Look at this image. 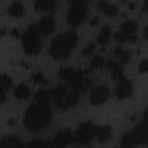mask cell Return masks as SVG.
I'll list each match as a JSON object with an SVG mask.
<instances>
[{
    "label": "cell",
    "mask_w": 148,
    "mask_h": 148,
    "mask_svg": "<svg viewBox=\"0 0 148 148\" xmlns=\"http://www.w3.org/2000/svg\"><path fill=\"white\" fill-rule=\"evenodd\" d=\"M2 147H12V148H21L24 146V143L16 136H8V138H5L1 143H0Z\"/></svg>",
    "instance_id": "ac0fdd59"
},
{
    "label": "cell",
    "mask_w": 148,
    "mask_h": 148,
    "mask_svg": "<svg viewBox=\"0 0 148 148\" xmlns=\"http://www.w3.org/2000/svg\"><path fill=\"white\" fill-rule=\"evenodd\" d=\"M31 80H32L35 83H38V84H47V80H45L44 76H43V74L39 73V72H38V73H35V74L32 75Z\"/></svg>",
    "instance_id": "f1b7e54d"
},
{
    "label": "cell",
    "mask_w": 148,
    "mask_h": 148,
    "mask_svg": "<svg viewBox=\"0 0 148 148\" xmlns=\"http://www.w3.org/2000/svg\"><path fill=\"white\" fill-rule=\"evenodd\" d=\"M128 7H130V9H133V8H134V3H130Z\"/></svg>",
    "instance_id": "74e56055"
},
{
    "label": "cell",
    "mask_w": 148,
    "mask_h": 148,
    "mask_svg": "<svg viewBox=\"0 0 148 148\" xmlns=\"http://www.w3.org/2000/svg\"><path fill=\"white\" fill-rule=\"evenodd\" d=\"M109 97V88L104 84L95 87L90 92V103L92 105L103 104Z\"/></svg>",
    "instance_id": "9c48e42d"
},
{
    "label": "cell",
    "mask_w": 148,
    "mask_h": 148,
    "mask_svg": "<svg viewBox=\"0 0 148 148\" xmlns=\"http://www.w3.org/2000/svg\"><path fill=\"white\" fill-rule=\"evenodd\" d=\"M95 136H97L98 141L101 142H105L109 141L112 138V132H111V127L108 125L101 126V127H96V134Z\"/></svg>",
    "instance_id": "5bb4252c"
},
{
    "label": "cell",
    "mask_w": 148,
    "mask_h": 148,
    "mask_svg": "<svg viewBox=\"0 0 148 148\" xmlns=\"http://www.w3.org/2000/svg\"><path fill=\"white\" fill-rule=\"evenodd\" d=\"M36 27H37L40 35L47 36L54 30L56 24H54V21L52 18V16H44L39 20V22L36 24Z\"/></svg>",
    "instance_id": "8fae6325"
},
{
    "label": "cell",
    "mask_w": 148,
    "mask_h": 148,
    "mask_svg": "<svg viewBox=\"0 0 148 148\" xmlns=\"http://www.w3.org/2000/svg\"><path fill=\"white\" fill-rule=\"evenodd\" d=\"M114 53H116V56L118 57L119 62H120L121 65H125V64H127V62L130 61V58H131L130 52L126 51V50H124L121 46H117L116 50H114Z\"/></svg>",
    "instance_id": "7402d4cb"
},
{
    "label": "cell",
    "mask_w": 148,
    "mask_h": 148,
    "mask_svg": "<svg viewBox=\"0 0 148 148\" xmlns=\"http://www.w3.org/2000/svg\"><path fill=\"white\" fill-rule=\"evenodd\" d=\"M88 14V8L84 3L82 5H73L67 13V21L72 27H79L82 22H84Z\"/></svg>",
    "instance_id": "8992f818"
},
{
    "label": "cell",
    "mask_w": 148,
    "mask_h": 148,
    "mask_svg": "<svg viewBox=\"0 0 148 148\" xmlns=\"http://www.w3.org/2000/svg\"><path fill=\"white\" fill-rule=\"evenodd\" d=\"M145 10L148 13V0H145Z\"/></svg>",
    "instance_id": "d590c367"
},
{
    "label": "cell",
    "mask_w": 148,
    "mask_h": 148,
    "mask_svg": "<svg viewBox=\"0 0 148 148\" xmlns=\"http://www.w3.org/2000/svg\"><path fill=\"white\" fill-rule=\"evenodd\" d=\"M22 45L28 56H36L40 52L42 39L36 25H30L22 36Z\"/></svg>",
    "instance_id": "277c9868"
},
{
    "label": "cell",
    "mask_w": 148,
    "mask_h": 148,
    "mask_svg": "<svg viewBox=\"0 0 148 148\" xmlns=\"http://www.w3.org/2000/svg\"><path fill=\"white\" fill-rule=\"evenodd\" d=\"M23 12H24V8H23L22 3L18 1L12 2L10 6L8 7V13L14 17H21L23 15Z\"/></svg>",
    "instance_id": "ffe728a7"
},
{
    "label": "cell",
    "mask_w": 148,
    "mask_h": 148,
    "mask_svg": "<svg viewBox=\"0 0 148 148\" xmlns=\"http://www.w3.org/2000/svg\"><path fill=\"white\" fill-rule=\"evenodd\" d=\"M30 95L29 88L24 84V83H20L18 86H16L15 90H14V96L17 99H27Z\"/></svg>",
    "instance_id": "d6986e66"
},
{
    "label": "cell",
    "mask_w": 148,
    "mask_h": 148,
    "mask_svg": "<svg viewBox=\"0 0 148 148\" xmlns=\"http://www.w3.org/2000/svg\"><path fill=\"white\" fill-rule=\"evenodd\" d=\"M79 99H80V94L75 90H72V91H68L61 99L56 101L54 103H56L57 109H59L61 111H65L68 108H72L74 105H76Z\"/></svg>",
    "instance_id": "ba28073f"
},
{
    "label": "cell",
    "mask_w": 148,
    "mask_h": 148,
    "mask_svg": "<svg viewBox=\"0 0 148 148\" xmlns=\"http://www.w3.org/2000/svg\"><path fill=\"white\" fill-rule=\"evenodd\" d=\"M110 37H111V28L109 25H105L102 28L101 32L98 34V37H97V42L98 44L101 45H105L109 40H110Z\"/></svg>",
    "instance_id": "44dd1931"
},
{
    "label": "cell",
    "mask_w": 148,
    "mask_h": 148,
    "mask_svg": "<svg viewBox=\"0 0 148 148\" xmlns=\"http://www.w3.org/2000/svg\"><path fill=\"white\" fill-rule=\"evenodd\" d=\"M103 65H104V60L102 57H99V56L92 57V59L90 61V68H99Z\"/></svg>",
    "instance_id": "4316f807"
},
{
    "label": "cell",
    "mask_w": 148,
    "mask_h": 148,
    "mask_svg": "<svg viewBox=\"0 0 148 148\" xmlns=\"http://www.w3.org/2000/svg\"><path fill=\"white\" fill-rule=\"evenodd\" d=\"M67 92H68V89H67V87L64 86V84H59V86L54 87V88L51 90V95H52V97L54 98V101L61 99Z\"/></svg>",
    "instance_id": "603a6c76"
},
{
    "label": "cell",
    "mask_w": 148,
    "mask_h": 148,
    "mask_svg": "<svg viewBox=\"0 0 148 148\" xmlns=\"http://www.w3.org/2000/svg\"><path fill=\"white\" fill-rule=\"evenodd\" d=\"M133 92V87L132 83L126 80V79H121L119 80V83L117 84L116 89H114V95L117 96L118 99H125L128 98Z\"/></svg>",
    "instance_id": "30bf717a"
},
{
    "label": "cell",
    "mask_w": 148,
    "mask_h": 148,
    "mask_svg": "<svg viewBox=\"0 0 148 148\" xmlns=\"http://www.w3.org/2000/svg\"><path fill=\"white\" fill-rule=\"evenodd\" d=\"M10 87H12V80L6 74H2L1 75V88H2L1 91L2 92H7Z\"/></svg>",
    "instance_id": "484cf974"
},
{
    "label": "cell",
    "mask_w": 148,
    "mask_h": 148,
    "mask_svg": "<svg viewBox=\"0 0 148 148\" xmlns=\"http://www.w3.org/2000/svg\"><path fill=\"white\" fill-rule=\"evenodd\" d=\"M97 7L99 8V10H102L105 15H108L110 17H114L118 14V8L113 5H110V3L105 2V1H99L97 3Z\"/></svg>",
    "instance_id": "9a60e30c"
},
{
    "label": "cell",
    "mask_w": 148,
    "mask_h": 148,
    "mask_svg": "<svg viewBox=\"0 0 148 148\" xmlns=\"http://www.w3.org/2000/svg\"><path fill=\"white\" fill-rule=\"evenodd\" d=\"M96 134V126L86 121L79 126L72 136V142L76 146H88Z\"/></svg>",
    "instance_id": "5b68a950"
},
{
    "label": "cell",
    "mask_w": 148,
    "mask_h": 148,
    "mask_svg": "<svg viewBox=\"0 0 148 148\" xmlns=\"http://www.w3.org/2000/svg\"><path fill=\"white\" fill-rule=\"evenodd\" d=\"M72 136H73V134L69 130H61L56 134V136L53 139V146L65 147L72 142Z\"/></svg>",
    "instance_id": "7c38bea8"
},
{
    "label": "cell",
    "mask_w": 148,
    "mask_h": 148,
    "mask_svg": "<svg viewBox=\"0 0 148 148\" xmlns=\"http://www.w3.org/2000/svg\"><path fill=\"white\" fill-rule=\"evenodd\" d=\"M51 119V109L49 104L35 103L27 109L24 116V125L31 131L36 132L44 127H46Z\"/></svg>",
    "instance_id": "6da1fadb"
},
{
    "label": "cell",
    "mask_w": 148,
    "mask_h": 148,
    "mask_svg": "<svg viewBox=\"0 0 148 148\" xmlns=\"http://www.w3.org/2000/svg\"><path fill=\"white\" fill-rule=\"evenodd\" d=\"M143 34H145V37H146V39L148 40V25L145 28V31H143Z\"/></svg>",
    "instance_id": "e575fe53"
},
{
    "label": "cell",
    "mask_w": 148,
    "mask_h": 148,
    "mask_svg": "<svg viewBox=\"0 0 148 148\" xmlns=\"http://www.w3.org/2000/svg\"><path fill=\"white\" fill-rule=\"evenodd\" d=\"M35 8L42 12L53 10L56 7V0H35Z\"/></svg>",
    "instance_id": "2e32d148"
},
{
    "label": "cell",
    "mask_w": 148,
    "mask_h": 148,
    "mask_svg": "<svg viewBox=\"0 0 148 148\" xmlns=\"http://www.w3.org/2000/svg\"><path fill=\"white\" fill-rule=\"evenodd\" d=\"M140 143H148V119L146 118H143L133 131L126 133L120 141V146L123 147H131Z\"/></svg>",
    "instance_id": "3957f363"
},
{
    "label": "cell",
    "mask_w": 148,
    "mask_h": 148,
    "mask_svg": "<svg viewBox=\"0 0 148 148\" xmlns=\"http://www.w3.org/2000/svg\"><path fill=\"white\" fill-rule=\"evenodd\" d=\"M10 35H12L13 37L17 38V37H20V31H18L16 28H14V29H12V31H10Z\"/></svg>",
    "instance_id": "d6a6232c"
},
{
    "label": "cell",
    "mask_w": 148,
    "mask_h": 148,
    "mask_svg": "<svg viewBox=\"0 0 148 148\" xmlns=\"http://www.w3.org/2000/svg\"><path fill=\"white\" fill-rule=\"evenodd\" d=\"M138 72L143 74V73H147L148 72V60H142L139 65V68H138Z\"/></svg>",
    "instance_id": "f546056e"
},
{
    "label": "cell",
    "mask_w": 148,
    "mask_h": 148,
    "mask_svg": "<svg viewBox=\"0 0 148 148\" xmlns=\"http://www.w3.org/2000/svg\"><path fill=\"white\" fill-rule=\"evenodd\" d=\"M145 118L148 119V108H147V110H146V112H145Z\"/></svg>",
    "instance_id": "8d00e7d4"
},
{
    "label": "cell",
    "mask_w": 148,
    "mask_h": 148,
    "mask_svg": "<svg viewBox=\"0 0 148 148\" xmlns=\"http://www.w3.org/2000/svg\"><path fill=\"white\" fill-rule=\"evenodd\" d=\"M98 21H99V18H98V17H94V18L91 20V22H90V24H91L92 27H95V25H97V23H98Z\"/></svg>",
    "instance_id": "836d02e7"
},
{
    "label": "cell",
    "mask_w": 148,
    "mask_h": 148,
    "mask_svg": "<svg viewBox=\"0 0 148 148\" xmlns=\"http://www.w3.org/2000/svg\"><path fill=\"white\" fill-rule=\"evenodd\" d=\"M88 0H68L69 3L72 5H82V3H86Z\"/></svg>",
    "instance_id": "1f68e13d"
},
{
    "label": "cell",
    "mask_w": 148,
    "mask_h": 148,
    "mask_svg": "<svg viewBox=\"0 0 148 148\" xmlns=\"http://www.w3.org/2000/svg\"><path fill=\"white\" fill-rule=\"evenodd\" d=\"M91 84H92V81H91L89 77H87V75H86V76H83L82 79H80L79 81H76L75 83L71 84L69 87H71L73 90H75V91H77L79 94H81V92L87 91V90L90 88Z\"/></svg>",
    "instance_id": "4fadbf2b"
},
{
    "label": "cell",
    "mask_w": 148,
    "mask_h": 148,
    "mask_svg": "<svg viewBox=\"0 0 148 148\" xmlns=\"http://www.w3.org/2000/svg\"><path fill=\"white\" fill-rule=\"evenodd\" d=\"M27 146L28 147H35V148H43V147H52L53 143H47V142H44L40 140H34V141L29 142Z\"/></svg>",
    "instance_id": "83f0119b"
},
{
    "label": "cell",
    "mask_w": 148,
    "mask_h": 148,
    "mask_svg": "<svg viewBox=\"0 0 148 148\" xmlns=\"http://www.w3.org/2000/svg\"><path fill=\"white\" fill-rule=\"evenodd\" d=\"M136 28H138V24H136V22L135 21H132V20H127V21H125L121 25H120V31H123V32H125V34H128V35H133L134 34V31L136 30Z\"/></svg>",
    "instance_id": "d4e9b609"
},
{
    "label": "cell",
    "mask_w": 148,
    "mask_h": 148,
    "mask_svg": "<svg viewBox=\"0 0 148 148\" xmlns=\"http://www.w3.org/2000/svg\"><path fill=\"white\" fill-rule=\"evenodd\" d=\"M94 50H95V45L90 43V44H88V45L84 47V50H83L82 54H83V56H90V54H92Z\"/></svg>",
    "instance_id": "4dcf8cb0"
},
{
    "label": "cell",
    "mask_w": 148,
    "mask_h": 148,
    "mask_svg": "<svg viewBox=\"0 0 148 148\" xmlns=\"http://www.w3.org/2000/svg\"><path fill=\"white\" fill-rule=\"evenodd\" d=\"M50 96H52V95H51V91L40 89V90H38V91L35 94V102H37V103H43V104H49V102H50Z\"/></svg>",
    "instance_id": "cb8c5ba5"
},
{
    "label": "cell",
    "mask_w": 148,
    "mask_h": 148,
    "mask_svg": "<svg viewBox=\"0 0 148 148\" xmlns=\"http://www.w3.org/2000/svg\"><path fill=\"white\" fill-rule=\"evenodd\" d=\"M77 44V35L74 31H67L58 35L51 43L50 54L53 59L67 58Z\"/></svg>",
    "instance_id": "7a4b0ae2"
},
{
    "label": "cell",
    "mask_w": 148,
    "mask_h": 148,
    "mask_svg": "<svg viewBox=\"0 0 148 148\" xmlns=\"http://www.w3.org/2000/svg\"><path fill=\"white\" fill-rule=\"evenodd\" d=\"M88 73V71H80V69H74L72 67H62L59 72H58V76L62 80H66L68 86L75 83L76 81H79L80 79H82L83 76H86Z\"/></svg>",
    "instance_id": "52a82bcc"
},
{
    "label": "cell",
    "mask_w": 148,
    "mask_h": 148,
    "mask_svg": "<svg viewBox=\"0 0 148 148\" xmlns=\"http://www.w3.org/2000/svg\"><path fill=\"white\" fill-rule=\"evenodd\" d=\"M108 68L111 71V76H112L113 80L119 81V80L124 79V73H123V69H121L119 64L110 61V62H108Z\"/></svg>",
    "instance_id": "e0dca14e"
}]
</instances>
